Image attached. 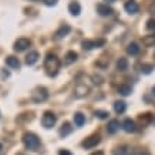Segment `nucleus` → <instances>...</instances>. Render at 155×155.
Wrapping results in <instances>:
<instances>
[{
  "label": "nucleus",
  "instance_id": "ddd939ff",
  "mask_svg": "<svg viewBox=\"0 0 155 155\" xmlns=\"http://www.w3.org/2000/svg\"><path fill=\"white\" fill-rule=\"evenodd\" d=\"M125 110H127V104L124 101H115L114 103V111L117 114H122Z\"/></svg>",
  "mask_w": 155,
  "mask_h": 155
},
{
  "label": "nucleus",
  "instance_id": "c9c22d12",
  "mask_svg": "<svg viewBox=\"0 0 155 155\" xmlns=\"http://www.w3.org/2000/svg\"><path fill=\"white\" fill-rule=\"evenodd\" d=\"M152 94L155 95V85H154V88H152Z\"/></svg>",
  "mask_w": 155,
  "mask_h": 155
},
{
  "label": "nucleus",
  "instance_id": "0eeeda50",
  "mask_svg": "<svg viewBox=\"0 0 155 155\" xmlns=\"http://www.w3.org/2000/svg\"><path fill=\"white\" fill-rule=\"evenodd\" d=\"M97 12H98L100 16H111V14L114 13V10L110 7L108 5H104V3H100V5H97Z\"/></svg>",
  "mask_w": 155,
  "mask_h": 155
},
{
  "label": "nucleus",
  "instance_id": "f3484780",
  "mask_svg": "<svg viewBox=\"0 0 155 155\" xmlns=\"http://www.w3.org/2000/svg\"><path fill=\"white\" fill-rule=\"evenodd\" d=\"M6 64L9 67H12V68H19L20 67V61L16 58V57H13V56H10V57H7L6 58Z\"/></svg>",
  "mask_w": 155,
  "mask_h": 155
},
{
  "label": "nucleus",
  "instance_id": "20e7f679",
  "mask_svg": "<svg viewBox=\"0 0 155 155\" xmlns=\"http://www.w3.org/2000/svg\"><path fill=\"white\" fill-rule=\"evenodd\" d=\"M56 121H57V117L53 113H50V111L44 113V115L41 118V124L44 128H53L56 125Z\"/></svg>",
  "mask_w": 155,
  "mask_h": 155
},
{
  "label": "nucleus",
  "instance_id": "412c9836",
  "mask_svg": "<svg viewBox=\"0 0 155 155\" xmlns=\"http://www.w3.org/2000/svg\"><path fill=\"white\" fill-rule=\"evenodd\" d=\"M117 68L120 71H125V70H127V68H128V60H127V58L121 57V58L117 61Z\"/></svg>",
  "mask_w": 155,
  "mask_h": 155
},
{
  "label": "nucleus",
  "instance_id": "423d86ee",
  "mask_svg": "<svg viewBox=\"0 0 155 155\" xmlns=\"http://www.w3.org/2000/svg\"><path fill=\"white\" fill-rule=\"evenodd\" d=\"M30 44H31V41L28 38H19L17 41L14 43V50L16 51H23L27 47H30Z\"/></svg>",
  "mask_w": 155,
  "mask_h": 155
},
{
  "label": "nucleus",
  "instance_id": "bb28decb",
  "mask_svg": "<svg viewBox=\"0 0 155 155\" xmlns=\"http://www.w3.org/2000/svg\"><path fill=\"white\" fill-rule=\"evenodd\" d=\"M127 154V150H125V147H121V148H117V150H114L113 155H125Z\"/></svg>",
  "mask_w": 155,
  "mask_h": 155
},
{
  "label": "nucleus",
  "instance_id": "1a4fd4ad",
  "mask_svg": "<svg viewBox=\"0 0 155 155\" xmlns=\"http://www.w3.org/2000/svg\"><path fill=\"white\" fill-rule=\"evenodd\" d=\"M38 58H40V54H38L37 51H30L27 56H26V64L31 66V64H34Z\"/></svg>",
  "mask_w": 155,
  "mask_h": 155
},
{
  "label": "nucleus",
  "instance_id": "6e6552de",
  "mask_svg": "<svg viewBox=\"0 0 155 155\" xmlns=\"http://www.w3.org/2000/svg\"><path fill=\"white\" fill-rule=\"evenodd\" d=\"M122 128H124V131H127V132H134L135 131V122L132 121L131 118H127V120H124V122H122Z\"/></svg>",
  "mask_w": 155,
  "mask_h": 155
},
{
  "label": "nucleus",
  "instance_id": "7ed1b4c3",
  "mask_svg": "<svg viewBox=\"0 0 155 155\" xmlns=\"http://www.w3.org/2000/svg\"><path fill=\"white\" fill-rule=\"evenodd\" d=\"M47 97H48V93L44 87H37V88L33 91V94H31V98H33V101H36V103H43V101L47 100Z\"/></svg>",
  "mask_w": 155,
  "mask_h": 155
},
{
  "label": "nucleus",
  "instance_id": "f03ea898",
  "mask_svg": "<svg viewBox=\"0 0 155 155\" xmlns=\"http://www.w3.org/2000/svg\"><path fill=\"white\" fill-rule=\"evenodd\" d=\"M23 144L26 148L31 151H36L40 147V138L33 132H26L23 135Z\"/></svg>",
  "mask_w": 155,
  "mask_h": 155
},
{
  "label": "nucleus",
  "instance_id": "f704fd0d",
  "mask_svg": "<svg viewBox=\"0 0 155 155\" xmlns=\"http://www.w3.org/2000/svg\"><path fill=\"white\" fill-rule=\"evenodd\" d=\"M2 151H3V145H2V144H0V152H2Z\"/></svg>",
  "mask_w": 155,
  "mask_h": 155
},
{
  "label": "nucleus",
  "instance_id": "aec40b11",
  "mask_svg": "<svg viewBox=\"0 0 155 155\" xmlns=\"http://www.w3.org/2000/svg\"><path fill=\"white\" fill-rule=\"evenodd\" d=\"M71 131H73V127H71L68 122H64V124H63V127H61V130H60V135L61 137H67Z\"/></svg>",
  "mask_w": 155,
  "mask_h": 155
},
{
  "label": "nucleus",
  "instance_id": "7c9ffc66",
  "mask_svg": "<svg viewBox=\"0 0 155 155\" xmlns=\"http://www.w3.org/2000/svg\"><path fill=\"white\" fill-rule=\"evenodd\" d=\"M58 155H73L70 152V151H67V150H60L58 151Z\"/></svg>",
  "mask_w": 155,
  "mask_h": 155
},
{
  "label": "nucleus",
  "instance_id": "39448f33",
  "mask_svg": "<svg viewBox=\"0 0 155 155\" xmlns=\"http://www.w3.org/2000/svg\"><path fill=\"white\" fill-rule=\"evenodd\" d=\"M100 141H101L100 135H98V134H94V135H90L88 138H85L81 145L88 150V148H94V147H97V145L100 144Z\"/></svg>",
  "mask_w": 155,
  "mask_h": 155
},
{
  "label": "nucleus",
  "instance_id": "e433bc0d",
  "mask_svg": "<svg viewBox=\"0 0 155 155\" xmlns=\"http://www.w3.org/2000/svg\"><path fill=\"white\" fill-rule=\"evenodd\" d=\"M17 155H24V154H17Z\"/></svg>",
  "mask_w": 155,
  "mask_h": 155
},
{
  "label": "nucleus",
  "instance_id": "4be33fe9",
  "mask_svg": "<svg viewBox=\"0 0 155 155\" xmlns=\"http://www.w3.org/2000/svg\"><path fill=\"white\" fill-rule=\"evenodd\" d=\"M118 93H120L121 95H130L132 93V88L127 84H122V85L118 87Z\"/></svg>",
  "mask_w": 155,
  "mask_h": 155
},
{
  "label": "nucleus",
  "instance_id": "9d476101",
  "mask_svg": "<svg viewBox=\"0 0 155 155\" xmlns=\"http://www.w3.org/2000/svg\"><path fill=\"white\" fill-rule=\"evenodd\" d=\"M118 130H120V121H118V120H111V121L108 122L107 131L110 132V134H115Z\"/></svg>",
  "mask_w": 155,
  "mask_h": 155
},
{
  "label": "nucleus",
  "instance_id": "72a5a7b5",
  "mask_svg": "<svg viewBox=\"0 0 155 155\" xmlns=\"http://www.w3.org/2000/svg\"><path fill=\"white\" fill-rule=\"evenodd\" d=\"M91 155H104V152H101V151H98V152H94V154H91Z\"/></svg>",
  "mask_w": 155,
  "mask_h": 155
},
{
  "label": "nucleus",
  "instance_id": "cd10ccee",
  "mask_svg": "<svg viewBox=\"0 0 155 155\" xmlns=\"http://www.w3.org/2000/svg\"><path fill=\"white\" fill-rule=\"evenodd\" d=\"M147 30H155V19H150L147 21Z\"/></svg>",
  "mask_w": 155,
  "mask_h": 155
},
{
  "label": "nucleus",
  "instance_id": "4468645a",
  "mask_svg": "<svg viewBox=\"0 0 155 155\" xmlns=\"http://www.w3.org/2000/svg\"><path fill=\"white\" fill-rule=\"evenodd\" d=\"M68 10H70V13L73 14V16H78V14L81 13V6L77 3V2H73V3H70V6H68Z\"/></svg>",
  "mask_w": 155,
  "mask_h": 155
},
{
  "label": "nucleus",
  "instance_id": "dca6fc26",
  "mask_svg": "<svg viewBox=\"0 0 155 155\" xmlns=\"http://www.w3.org/2000/svg\"><path fill=\"white\" fill-rule=\"evenodd\" d=\"M90 93V88L88 87H85V85H77V88H75V95L77 97H84Z\"/></svg>",
  "mask_w": 155,
  "mask_h": 155
},
{
  "label": "nucleus",
  "instance_id": "2eb2a0df",
  "mask_svg": "<svg viewBox=\"0 0 155 155\" xmlns=\"http://www.w3.org/2000/svg\"><path fill=\"white\" fill-rule=\"evenodd\" d=\"M77 57H78V54L71 50V51H68L66 54V57H64V63H66V64H71V63L77 61Z\"/></svg>",
  "mask_w": 155,
  "mask_h": 155
},
{
  "label": "nucleus",
  "instance_id": "58836bf2",
  "mask_svg": "<svg viewBox=\"0 0 155 155\" xmlns=\"http://www.w3.org/2000/svg\"><path fill=\"white\" fill-rule=\"evenodd\" d=\"M145 155H150V154H145Z\"/></svg>",
  "mask_w": 155,
  "mask_h": 155
},
{
  "label": "nucleus",
  "instance_id": "2f4dec72",
  "mask_svg": "<svg viewBox=\"0 0 155 155\" xmlns=\"http://www.w3.org/2000/svg\"><path fill=\"white\" fill-rule=\"evenodd\" d=\"M44 3L47 6H54L57 3V0H44Z\"/></svg>",
  "mask_w": 155,
  "mask_h": 155
},
{
  "label": "nucleus",
  "instance_id": "4c0bfd02",
  "mask_svg": "<svg viewBox=\"0 0 155 155\" xmlns=\"http://www.w3.org/2000/svg\"><path fill=\"white\" fill-rule=\"evenodd\" d=\"M110 2H114V0H110Z\"/></svg>",
  "mask_w": 155,
  "mask_h": 155
},
{
  "label": "nucleus",
  "instance_id": "c85d7f7f",
  "mask_svg": "<svg viewBox=\"0 0 155 155\" xmlns=\"http://www.w3.org/2000/svg\"><path fill=\"white\" fill-rule=\"evenodd\" d=\"M93 44H94V47H101L105 44V40L104 38H98V40H93Z\"/></svg>",
  "mask_w": 155,
  "mask_h": 155
},
{
  "label": "nucleus",
  "instance_id": "f8f14e48",
  "mask_svg": "<svg viewBox=\"0 0 155 155\" xmlns=\"http://www.w3.org/2000/svg\"><path fill=\"white\" fill-rule=\"evenodd\" d=\"M71 31V27L67 26V24H63V27L58 28V31L56 33V38H61V37H66L67 34Z\"/></svg>",
  "mask_w": 155,
  "mask_h": 155
},
{
  "label": "nucleus",
  "instance_id": "a211bd4d",
  "mask_svg": "<svg viewBox=\"0 0 155 155\" xmlns=\"http://www.w3.org/2000/svg\"><path fill=\"white\" fill-rule=\"evenodd\" d=\"M74 124L77 127H83L85 124V117L81 113H75L74 114Z\"/></svg>",
  "mask_w": 155,
  "mask_h": 155
},
{
  "label": "nucleus",
  "instance_id": "b1692460",
  "mask_svg": "<svg viewBox=\"0 0 155 155\" xmlns=\"http://www.w3.org/2000/svg\"><path fill=\"white\" fill-rule=\"evenodd\" d=\"M81 46L84 50H91V48H94V44H93V40H84V41L81 43Z\"/></svg>",
  "mask_w": 155,
  "mask_h": 155
},
{
  "label": "nucleus",
  "instance_id": "393cba45",
  "mask_svg": "<svg viewBox=\"0 0 155 155\" xmlns=\"http://www.w3.org/2000/svg\"><path fill=\"white\" fill-rule=\"evenodd\" d=\"M144 44L145 46H155V36H148L144 38Z\"/></svg>",
  "mask_w": 155,
  "mask_h": 155
},
{
  "label": "nucleus",
  "instance_id": "f257e3e1",
  "mask_svg": "<svg viewBox=\"0 0 155 155\" xmlns=\"http://www.w3.org/2000/svg\"><path fill=\"white\" fill-rule=\"evenodd\" d=\"M58 67H60L58 58L54 54H47L46 60H44V68L47 70V74L54 77L57 74V71H58Z\"/></svg>",
  "mask_w": 155,
  "mask_h": 155
},
{
  "label": "nucleus",
  "instance_id": "a878e982",
  "mask_svg": "<svg viewBox=\"0 0 155 155\" xmlns=\"http://www.w3.org/2000/svg\"><path fill=\"white\" fill-rule=\"evenodd\" d=\"M94 114H95V117L101 118V120H104V118H108V115H110L107 111H103V110H97Z\"/></svg>",
  "mask_w": 155,
  "mask_h": 155
},
{
  "label": "nucleus",
  "instance_id": "9b49d317",
  "mask_svg": "<svg viewBox=\"0 0 155 155\" xmlns=\"http://www.w3.org/2000/svg\"><path fill=\"white\" fill-rule=\"evenodd\" d=\"M125 10H127V13H131V14H134V13H138V10H140V7H138V5H137L135 2H127L125 3Z\"/></svg>",
  "mask_w": 155,
  "mask_h": 155
},
{
  "label": "nucleus",
  "instance_id": "c756f323",
  "mask_svg": "<svg viewBox=\"0 0 155 155\" xmlns=\"http://www.w3.org/2000/svg\"><path fill=\"white\" fill-rule=\"evenodd\" d=\"M108 63H110V60L108 58H101V60L98 61V66H101V67H105V66H108Z\"/></svg>",
  "mask_w": 155,
  "mask_h": 155
},
{
  "label": "nucleus",
  "instance_id": "5701e85b",
  "mask_svg": "<svg viewBox=\"0 0 155 155\" xmlns=\"http://www.w3.org/2000/svg\"><path fill=\"white\" fill-rule=\"evenodd\" d=\"M154 70V66L152 64H142L141 66V73L142 74H150Z\"/></svg>",
  "mask_w": 155,
  "mask_h": 155
},
{
  "label": "nucleus",
  "instance_id": "6ab92c4d",
  "mask_svg": "<svg viewBox=\"0 0 155 155\" xmlns=\"http://www.w3.org/2000/svg\"><path fill=\"white\" fill-rule=\"evenodd\" d=\"M127 53L128 54H131V56H137V54L140 53V47H138V44H137V43H131V44H128Z\"/></svg>",
  "mask_w": 155,
  "mask_h": 155
},
{
  "label": "nucleus",
  "instance_id": "473e14b6",
  "mask_svg": "<svg viewBox=\"0 0 155 155\" xmlns=\"http://www.w3.org/2000/svg\"><path fill=\"white\" fill-rule=\"evenodd\" d=\"M2 77H9V71H2Z\"/></svg>",
  "mask_w": 155,
  "mask_h": 155
}]
</instances>
